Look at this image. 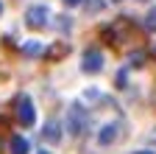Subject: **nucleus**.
<instances>
[{"label": "nucleus", "instance_id": "17", "mask_svg": "<svg viewBox=\"0 0 156 154\" xmlns=\"http://www.w3.org/2000/svg\"><path fill=\"white\" fill-rule=\"evenodd\" d=\"M39 154H50V151H39Z\"/></svg>", "mask_w": 156, "mask_h": 154}, {"label": "nucleus", "instance_id": "10", "mask_svg": "<svg viewBox=\"0 0 156 154\" xmlns=\"http://www.w3.org/2000/svg\"><path fill=\"white\" fill-rule=\"evenodd\" d=\"M145 28H148V31H156V9H151V11L145 14Z\"/></svg>", "mask_w": 156, "mask_h": 154}, {"label": "nucleus", "instance_id": "2", "mask_svg": "<svg viewBox=\"0 0 156 154\" xmlns=\"http://www.w3.org/2000/svg\"><path fill=\"white\" fill-rule=\"evenodd\" d=\"M48 20H50L48 6H31V9L25 11V25H28V28H34V31L45 28V23H48Z\"/></svg>", "mask_w": 156, "mask_h": 154}, {"label": "nucleus", "instance_id": "4", "mask_svg": "<svg viewBox=\"0 0 156 154\" xmlns=\"http://www.w3.org/2000/svg\"><path fill=\"white\" fill-rule=\"evenodd\" d=\"M81 70H84V73H89V76L101 73V70H103V53L98 51V48H89V51H84V62H81Z\"/></svg>", "mask_w": 156, "mask_h": 154}, {"label": "nucleus", "instance_id": "18", "mask_svg": "<svg viewBox=\"0 0 156 154\" xmlns=\"http://www.w3.org/2000/svg\"><path fill=\"white\" fill-rule=\"evenodd\" d=\"M114 3H117V0H114Z\"/></svg>", "mask_w": 156, "mask_h": 154}, {"label": "nucleus", "instance_id": "13", "mask_svg": "<svg viewBox=\"0 0 156 154\" xmlns=\"http://www.w3.org/2000/svg\"><path fill=\"white\" fill-rule=\"evenodd\" d=\"M142 59H145V53H131V59H128V62H131L134 67H142Z\"/></svg>", "mask_w": 156, "mask_h": 154}, {"label": "nucleus", "instance_id": "12", "mask_svg": "<svg viewBox=\"0 0 156 154\" xmlns=\"http://www.w3.org/2000/svg\"><path fill=\"white\" fill-rule=\"evenodd\" d=\"M53 25H56L58 31H70L73 23H70V17H58V20H53Z\"/></svg>", "mask_w": 156, "mask_h": 154}, {"label": "nucleus", "instance_id": "6", "mask_svg": "<svg viewBox=\"0 0 156 154\" xmlns=\"http://www.w3.org/2000/svg\"><path fill=\"white\" fill-rule=\"evenodd\" d=\"M117 134H120V132H117V123H106V126L101 129V134H98V140H101L103 146H109V143L117 140Z\"/></svg>", "mask_w": 156, "mask_h": 154}, {"label": "nucleus", "instance_id": "14", "mask_svg": "<svg viewBox=\"0 0 156 154\" xmlns=\"http://www.w3.org/2000/svg\"><path fill=\"white\" fill-rule=\"evenodd\" d=\"M67 6H78V3H84V0H64Z\"/></svg>", "mask_w": 156, "mask_h": 154}, {"label": "nucleus", "instance_id": "8", "mask_svg": "<svg viewBox=\"0 0 156 154\" xmlns=\"http://www.w3.org/2000/svg\"><path fill=\"white\" fill-rule=\"evenodd\" d=\"M64 53H70V45H67V42H58L56 48L45 51V56H50V59H58V56H64Z\"/></svg>", "mask_w": 156, "mask_h": 154}, {"label": "nucleus", "instance_id": "7", "mask_svg": "<svg viewBox=\"0 0 156 154\" xmlns=\"http://www.w3.org/2000/svg\"><path fill=\"white\" fill-rule=\"evenodd\" d=\"M9 148H11V154H28L31 151V146H28V140L23 137V134H14L11 143H9Z\"/></svg>", "mask_w": 156, "mask_h": 154}, {"label": "nucleus", "instance_id": "11", "mask_svg": "<svg viewBox=\"0 0 156 154\" xmlns=\"http://www.w3.org/2000/svg\"><path fill=\"white\" fill-rule=\"evenodd\" d=\"M84 6H87V11H92V14H98L103 9V0H84Z\"/></svg>", "mask_w": 156, "mask_h": 154}, {"label": "nucleus", "instance_id": "19", "mask_svg": "<svg viewBox=\"0 0 156 154\" xmlns=\"http://www.w3.org/2000/svg\"><path fill=\"white\" fill-rule=\"evenodd\" d=\"M153 51H156V48H153Z\"/></svg>", "mask_w": 156, "mask_h": 154}, {"label": "nucleus", "instance_id": "15", "mask_svg": "<svg viewBox=\"0 0 156 154\" xmlns=\"http://www.w3.org/2000/svg\"><path fill=\"white\" fill-rule=\"evenodd\" d=\"M131 154H156V151H148V148H145V151H131Z\"/></svg>", "mask_w": 156, "mask_h": 154}, {"label": "nucleus", "instance_id": "16", "mask_svg": "<svg viewBox=\"0 0 156 154\" xmlns=\"http://www.w3.org/2000/svg\"><path fill=\"white\" fill-rule=\"evenodd\" d=\"M0 14H3V3H0Z\"/></svg>", "mask_w": 156, "mask_h": 154}, {"label": "nucleus", "instance_id": "9", "mask_svg": "<svg viewBox=\"0 0 156 154\" xmlns=\"http://www.w3.org/2000/svg\"><path fill=\"white\" fill-rule=\"evenodd\" d=\"M23 53L25 56H36V53H45V48L39 45V42H25L23 45Z\"/></svg>", "mask_w": 156, "mask_h": 154}, {"label": "nucleus", "instance_id": "5", "mask_svg": "<svg viewBox=\"0 0 156 154\" xmlns=\"http://www.w3.org/2000/svg\"><path fill=\"white\" fill-rule=\"evenodd\" d=\"M42 137H45L48 143H58V140H62V126H58L56 121H48L45 129H42Z\"/></svg>", "mask_w": 156, "mask_h": 154}, {"label": "nucleus", "instance_id": "1", "mask_svg": "<svg viewBox=\"0 0 156 154\" xmlns=\"http://www.w3.org/2000/svg\"><path fill=\"white\" fill-rule=\"evenodd\" d=\"M64 126H67V134H70V137H81L84 129L89 126V112H87V107L73 104V107L67 109V121H64Z\"/></svg>", "mask_w": 156, "mask_h": 154}, {"label": "nucleus", "instance_id": "3", "mask_svg": "<svg viewBox=\"0 0 156 154\" xmlns=\"http://www.w3.org/2000/svg\"><path fill=\"white\" fill-rule=\"evenodd\" d=\"M17 118L23 126H34L36 123V112H34V101L28 95H20L17 98Z\"/></svg>", "mask_w": 156, "mask_h": 154}]
</instances>
